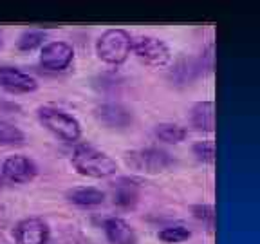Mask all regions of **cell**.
Masks as SVG:
<instances>
[{
  "label": "cell",
  "instance_id": "6da1fadb",
  "mask_svg": "<svg viewBox=\"0 0 260 244\" xmlns=\"http://www.w3.org/2000/svg\"><path fill=\"white\" fill-rule=\"evenodd\" d=\"M71 165L80 175L92 179L112 177L118 172V163L110 158L107 152L100 150L89 143H81L73 150Z\"/></svg>",
  "mask_w": 260,
  "mask_h": 244
},
{
  "label": "cell",
  "instance_id": "7a4b0ae2",
  "mask_svg": "<svg viewBox=\"0 0 260 244\" xmlns=\"http://www.w3.org/2000/svg\"><path fill=\"white\" fill-rule=\"evenodd\" d=\"M132 35L126 29L110 27L96 40L98 58L107 65H121L132 53Z\"/></svg>",
  "mask_w": 260,
  "mask_h": 244
},
{
  "label": "cell",
  "instance_id": "3957f363",
  "mask_svg": "<svg viewBox=\"0 0 260 244\" xmlns=\"http://www.w3.org/2000/svg\"><path fill=\"white\" fill-rule=\"evenodd\" d=\"M37 114L42 125L61 141L74 143L81 138V125L73 114L51 105L40 107Z\"/></svg>",
  "mask_w": 260,
  "mask_h": 244
},
{
  "label": "cell",
  "instance_id": "277c9868",
  "mask_svg": "<svg viewBox=\"0 0 260 244\" xmlns=\"http://www.w3.org/2000/svg\"><path fill=\"white\" fill-rule=\"evenodd\" d=\"M125 163L126 167L136 172H141V174L146 175H157L174 168L175 159L167 150L148 146V148H138V150L126 152Z\"/></svg>",
  "mask_w": 260,
  "mask_h": 244
},
{
  "label": "cell",
  "instance_id": "5b68a950",
  "mask_svg": "<svg viewBox=\"0 0 260 244\" xmlns=\"http://www.w3.org/2000/svg\"><path fill=\"white\" fill-rule=\"evenodd\" d=\"M132 53L148 67H167L172 62V51L161 38L150 35H139L132 38Z\"/></svg>",
  "mask_w": 260,
  "mask_h": 244
},
{
  "label": "cell",
  "instance_id": "8992f818",
  "mask_svg": "<svg viewBox=\"0 0 260 244\" xmlns=\"http://www.w3.org/2000/svg\"><path fill=\"white\" fill-rule=\"evenodd\" d=\"M38 175L37 163L27 156H9L4 159L2 167H0V177L2 181L9 185H25L31 183L32 179Z\"/></svg>",
  "mask_w": 260,
  "mask_h": 244
},
{
  "label": "cell",
  "instance_id": "52a82bcc",
  "mask_svg": "<svg viewBox=\"0 0 260 244\" xmlns=\"http://www.w3.org/2000/svg\"><path fill=\"white\" fill-rule=\"evenodd\" d=\"M74 60V49L69 42L53 40L42 45L40 49V65L44 69L60 73L65 71Z\"/></svg>",
  "mask_w": 260,
  "mask_h": 244
},
{
  "label": "cell",
  "instance_id": "ba28073f",
  "mask_svg": "<svg viewBox=\"0 0 260 244\" xmlns=\"http://www.w3.org/2000/svg\"><path fill=\"white\" fill-rule=\"evenodd\" d=\"M51 230L40 217H25L15 226V244H47Z\"/></svg>",
  "mask_w": 260,
  "mask_h": 244
},
{
  "label": "cell",
  "instance_id": "9c48e42d",
  "mask_svg": "<svg viewBox=\"0 0 260 244\" xmlns=\"http://www.w3.org/2000/svg\"><path fill=\"white\" fill-rule=\"evenodd\" d=\"M94 118L100 125H103L105 129H116L121 130L132 125V112L126 109L125 105L118 102H107L98 105L94 109Z\"/></svg>",
  "mask_w": 260,
  "mask_h": 244
},
{
  "label": "cell",
  "instance_id": "30bf717a",
  "mask_svg": "<svg viewBox=\"0 0 260 244\" xmlns=\"http://www.w3.org/2000/svg\"><path fill=\"white\" fill-rule=\"evenodd\" d=\"M0 89L11 94H29L38 89V81L31 74L11 67V65H0Z\"/></svg>",
  "mask_w": 260,
  "mask_h": 244
},
{
  "label": "cell",
  "instance_id": "8fae6325",
  "mask_svg": "<svg viewBox=\"0 0 260 244\" xmlns=\"http://www.w3.org/2000/svg\"><path fill=\"white\" fill-rule=\"evenodd\" d=\"M201 73H203V65H201L199 58L183 54V56H179L177 60L174 62L172 69L168 71V80L172 81V85L186 87V85H190L191 81L199 76Z\"/></svg>",
  "mask_w": 260,
  "mask_h": 244
},
{
  "label": "cell",
  "instance_id": "7c38bea8",
  "mask_svg": "<svg viewBox=\"0 0 260 244\" xmlns=\"http://www.w3.org/2000/svg\"><path fill=\"white\" fill-rule=\"evenodd\" d=\"M139 194H141V187L138 181L128 177H119L116 183L112 185V199L114 204L123 210H132L136 208L139 201Z\"/></svg>",
  "mask_w": 260,
  "mask_h": 244
},
{
  "label": "cell",
  "instance_id": "4fadbf2b",
  "mask_svg": "<svg viewBox=\"0 0 260 244\" xmlns=\"http://www.w3.org/2000/svg\"><path fill=\"white\" fill-rule=\"evenodd\" d=\"M107 240L110 244H138V233L121 217H109L103 224Z\"/></svg>",
  "mask_w": 260,
  "mask_h": 244
},
{
  "label": "cell",
  "instance_id": "5bb4252c",
  "mask_svg": "<svg viewBox=\"0 0 260 244\" xmlns=\"http://www.w3.org/2000/svg\"><path fill=\"white\" fill-rule=\"evenodd\" d=\"M190 123L197 130L213 132L215 130V105L210 100L197 102L190 110Z\"/></svg>",
  "mask_w": 260,
  "mask_h": 244
},
{
  "label": "cell",
  "instance_id": "9a60e30c",
  "mask_svg": "<svg viewBox=\"0 0 260 244\" xmlns=\"http://www.w3.org/2000/svg\"><path fill=\"white\" fill-rule=\"evenodd\" d=\"M65 199L69 201L71 204H76V206L92 208L103 204L105 192H102L96 187H74L65 192Z\"/></svg>",
  "mask_w": 260,
  "mask_h": 244
},
{
  "label": "cell",
  "instance_id": "2e32d148",
  "mask_svg": "<svg viewBox=\"0 0 260 244\" xmlns=\"http://www.w3.org/2000/svg\"><path fill=\"white\" fill-rule=\"evenodd\" d=\"M154 132L161 141L172 143V145H177V143L184 141L186 136H188V132H186L184 127L177 125V123H168V121L157 123L155 129H154Z\"/></svg>",
  "mask_w": 260,
  "mask_h": 244
},
{
  "label": "cell",
  "instance_id": "e0dca14e",
  "mask_svg": "<svg viewBox=\"0 0 260 244\" xmlns=\"http://www.w3.org/2000/svg\"><path fill=\"white\" fill-rule=\"evenodd\" d=\"M45 38H47V35L44 31L29 29V31H24L20 35V38L16 42V47L22 53H31V51H35V49L42 47L45 44Z\"/></svg>",
  "mask_w": 260,
  "mask_h": 244
},
{
  "label": "cell",
  "instance_id": "ac0fdd59",
  "mask_svg": "<svg viewBox=\"0 0 260 244\" xmlns=\"http://www.w3.org/2000/svg\"><path fill=\"white\" fill-rule=\"evenodd\" d=\"M157 237H159V240H162L165 244H179L190 239L191 233L183 224H174V226L162 228L161 232L157 233Z\"/></svg>",
  "mask_w": 260,
  "mask_h": 244
},
{
  "label": "cell",
  "instance_id": "d6986e66",
  "mask_svg": "<svg viewBox=\"0 0 260 244\" xmlns=\"http://www.w3.org/2000/svg\"><path fill=\"white\" fill-rule=\"evenodd\" d=\"M24 141L25 136L18 127L6 119H0V145H22Z\"/></svg>",
  "mask_w": 260,
  "mask_h": 244
},
{
  "label": "cell",
  "instance_id": "ffe728a7",
  "mask_svg": "<svg viewBox=\"0 0 260 244\" xmlns=\"http://www.w3.org/2000/svg\"><path fill=\"white\" fill-rule=\"evenodd\" d=\"M191 150H193V156L199 161L208 163V165H213V161H215V143H213V139L197 141Z\"/></svg>",
  "mask_w": 260,
  "mask_h": 244
},
{
  "label": "cell",
  "instance_id": "44dd1931",
  "mask_svg": "<svg viewBox=\"0 0 260 244\" xmlns=\"http://www.w3.org/2000/svg\"><path fill=\"white\" fill-rule=\"evenodd\" d=\"M191 214L197 221L204 223L208 226V230H213V224H215V210L211 204H195L191 208Z\"/></svg>",
  "mask_w": 260,
  "mask_h": 244
},
{
  "label": "cell",
  "instance_id": "7402d4cb",
  "mask_svg": "<svg viewBox=\"0 0 260 244\" xmlns=\"http://www.w3.org/2000/svg\"><path fill=\"white\" fill-rule=\"evenodd\" d=\"M4 107H6V109H8V107H11V105H8V103H4V102H2V100H0V109H4Z\"/></svg>",
  "mask_w": 260,
  "mask_h": 244
},
{
  "label": "cell",
  "instance_id": "603a6c76",
  "mask_svg": "<svg viewBox=\"0 0 260 244\" xmlns=\"http://www.w3.org/2000/svg\"><path fill=\"white\" fill-rule=\"evenodd\" d=\"M0 47H2V35H0Z\"/></svg>",
  "mask_w": 260,
  "mask_h": 244
}]
</instances>
